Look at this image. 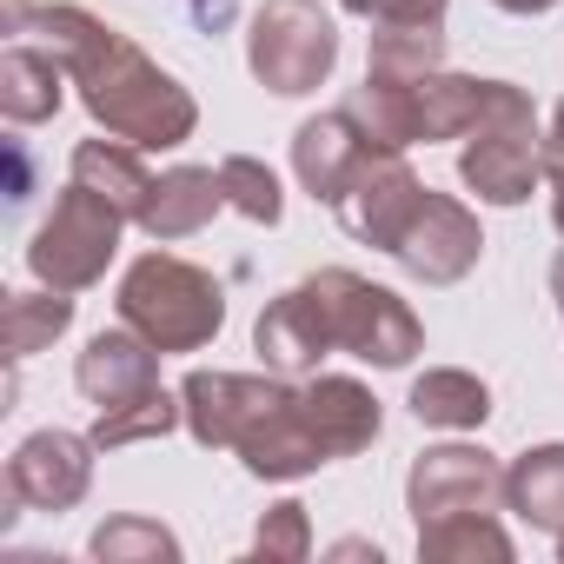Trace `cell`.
Segmentation results:
<instances>
[{"label": "cell", "instance_id": "5", "mask_svg": "<svg viewBox=\"0 0 564 564\" xmlns=\"http://www.w3.org/2000/svg\"><path fill=\"white\" fill-rule=\"evenodd\" d=\"M246 67L265 94L306 100L339 67V21L319 0H265L246 28Z\"/></svg>", "mask_w": 564, "mask_h": 564}, {"label": "cell", "instance_id": "26", "mask_svg": "<svg viewBox=\"0 0 564 564\" xmlns=\"http://www.w3.org/2000/svg\"><path fill=\"white\" fill-rule=\"evenodd\" d=\"M252 557H265V564H300V557H313V518H306L300 498H279V505L259 518Z\"/></svg>", "mask_w": 564, "mask_h": 564}, {"label": "cell", "instance_id": "30", "mask_svg": "<svg viewBox=\"0 0 564 564\" xmlns=\"http://www.w3.org/2000/svg\"><path fill=\"white\" fill-rule=\"evenodd\" d=\"M551 300H557V319H564V252L551 259Z\"/></svg>", "mask_w": 564, "mask_h": 564}, {"label": "cell", "instance_id": "23", "mask_svg": "<svg viewBox=\"0 0 564 564\" xmlns=\"http://www.w3.org/2000/svg\"><path fill=\"white\" fill-rule=\"evenodd\" d=\"M87 551H94L100 564H180V557H186V544H180L160 518H140V511L107 518V524L87 538Z\"/></svg>", "mask_w": 564, "mask_h": 564}, {"label": "cell", "instance_id": "17", "mask_svg": "<svg viewBox=\"0 0 564 564\" xmlns=\"http://www.w3.org/2000/svg\"><path fill=\"white\" fill-rule=\"evenodd\" d=\"M67 87H74V74H67V61H61L54 47H28V41H14L8 54H0V113H8L14 127H41V120H54L61 100H67Z\"/></svg>", "mask_w": 564, "mask_h": 564}, {"label": "cell", "instance_id": "1", "mask_svg": "<svg viewBox=\"0 0 564 564\" xmlns=\"http://www.w3.org/2000/svg\"><path fill=\"white\" fill-rule=\"evenodd\" d=\"M28 28L67 61L80 107L94 113L100 133L140 147V153H173L193 140L199 127V100L120 28H107L100 14L74 8V0H47V8H28ZM21 28V34H28Z\"/></svg>", "mask_w": 564, "mask_h": 564}, {"label": "cell", "instance_id": "21", "mask_svg": "<svg viewBox=\"0 0 564 564\" xmlns=\"http://www.w3.org/2000/svg\"><path fill=\"white\" fill-rule=\"evenodd\" d=\"M419 557L425 564H511L518 544L511 531L498 524V511H452V518H432L419 524Z\"/></svg>", "mask_w": 564, "mask_h": 564}, {"label": "cell", "instance_id": "29", "mask_svg": "<svg viewBox=\"0 0 564 564\" xmlns=\"http://www.w3.org/2000/svg\"><path fill=\"white\" fill-rule=\"evenodd\" d=\"M333 557H372V564H379L386 551H379V544H359V538H352V544H333Z\"/></svg>", "mask_w": 564, "mask_h": 564}, {"label": "cell", "instance_id": "2", "mask_svg": "<svg viewBox=\"0 0 564 564\" xmlns=\"http://www.w3.org/2000/svg\"><path fill=\"white\" fill-rule=\"evenodd\" d=\"M113 313H120V326H133L160 352H199L226 326V286L180 252H140L120 272Z\"/></svg>", "mask_w": 564, "mask_h": 564}, {"label": "cell", "instance_id": "33", "mask_svg": "<svg viewBox=\"0 0 564 564\" xmlns=\"http://www.w3.org/2000/svg\"><path fill=\"white\" fill-rule=\"evenodd\" d=\"M557 564H564V531H557Z\"/></svg>", "mask_w": 564, "mask_h": 564}, {"label": "cell", "instance_id": "9", "mask_svg": "<svg viewBox=\"0 0 564 564\" xmlns=\"http://www.w3.org/2000/svg\"><path fill=\"white\" fill-rule=\"evenodd\" d=\"M94 432H28L8 458V498L28 505V511H74L87 491H94Z\"/></svg>", "mask_w": 564, "mask_h": 564}, {"label": "cell", "instance_id": "25", "mask_svg": "<svg viewBox=\"0 0 564 564\" xmlns=\"http://www.w3.org/2000/svg\"><path fill=\"white\" fill-rule=\"evenodd\" d=\"M219 180H226V206L246 213L252 226H279L286 219V186H279V173L252 153H226L219 160Z\"/></svg>", "mask_w": 564, "mask_h": 564}, {"label": "cell", "instance_id": "22", "mask_svg": "<svg viewBox=\"0 0 564 564\" xmlns=\"http://www.w3.org/2000/svg\"><path fill=\"white\" fill-rule=\"evenodd\" d=\"M74 326V293L61 286H41V293H8V359H34L47 352L61 333Z\"/></svg>", "mask_w": 564, "mask_h": 564}, {"label": "cell", "instance_id": "32", "mask_svg": "<svg viewBox=\"0 0 564 564\" xmlns=\"http://www.w3.org/2000/svg\"><path fill=\"white\" fill-rule=\"evenodd\" d=\"M339 8H346V14H359V8H372V0H339ZM359 21H366V14H359Z\"/></svg>", "mask_w": 564, "mask_h": 564}, {"label": "cell", "instance_id": "16", "mask_svg": "<svg viewBox=\"0 0 564 564\" xmlns=\"http://www.w3.org/2000/svg\"><path fill=\"white\" fill-rule=\"evenodd\" d=\"M219 206H226V180H219V166H166V173L153 180L147 206H140V232L160 239V246H173V239L206 232Z\"/></svg>", "mask_w": 564, "mask_h": 564}, {"label": "cell", "instance_id": "12", "mask_svg": "<svg viewBox=\"0 0 564 564\" xmlns=\"http://www.w3.org/2000/svg\"><path fill=\"white\" fill-rule=\"evenodd\" d=\"M372 133H366V120L352 113V107H333V113H313V120H300V133H293V180L319 199V206H339V193L352 186V173L372 160Z\"/></svg>", "mask_w": 564, "mask_h": 564}, {"label": "cell", "instance_id": "10", "mask_svg": "<svg viewBox=\"0 0 564 564\" xmlns=\"http://www.w3.org/2000/svg\"><path fill=\"white\" fill-rule=\"evenodd\" d=\"M392 259L412 279H425V286H458V279L485 259V226H478V213L458 193H432L425 186V199H419L412 226L399 232Z\"/></svg>", "mask_w": 564, "mask_h": 564}, {"label": "cell", "instance_id": "8", "mask_svg": "<svg viewBox=\"0 0 564 564\" xmlns=\"http://www.w3.org/2000/svg\"><path fill=\"white\" fill-rule=\"evenodd\" d=\"M405 511H412V524H432L452 511H505V465L465 438L425 445L405 471Z\"/></svg>", "mask_w": 564, "mask_h": 564}, {"label": "cell", "instance_id": "31", "mask_svg": "<svg viewBox=\"0 0 564 564\" xmlns=\"http://www.w3.org/2000/svg\"><path fill=\"white\" fill-rule=\"evenodd\" d=\"M551 219H557V232H564V186L551 193Z\"/></svg>", "mask_w": 564, "mask_h": 564}, {"label": "cell", "instance_id": "3", "mask_svg": "<svg viewBox=\"0 0 564 564\" xmlns=\"http://www.w3.org/2000/svg\"><path fill=\"white\" fill-rule=\"evenodd\" d=\"M300 286L313 293L319 333H326L333 352H352V359H366V366H379V372H399V366H412V359L425 352L419 313H412L392 286H372L366 272H352V265H319L313 279H300Z\"/></svg>", "mask_w": 564, "mask_h": 564}, {"label": "cell", "instance_id": "28", "mask_svg": "<svg viewBox=\"0 0 564 564\" xmlns=\"http://www.w3.org/2000/svg\"><path fill=\"white\" fill-rule=\"evenodd\" d=\"M491 8H498V14H518V21H531V14H551L557 0H491Z\"/></svg>", "mask_w": 564, "mask_h": 564}, {"label": "cell", "instance_id": "15", "mask_svg": "<svg viewBox=\"0 0 564 564\" xmlns=\"http://www.w3.org/2000/svg\"><path fill=\"white\" fill-rule=\"evenodd\" d=\"M252 352L272 366V372H286V379H313L319 359L333 352L326 333H319V306L306 286H286L279 300H265L259 326H252Z\"/></svg>", "mask_w": 564, "mask_h": 564}, {"label": "cell", "instance_id": "4", "mask_svg": "<svg viewBox=\"0 0 564 564\" xmlns=\"http://www.w3.org/2000/svg\"><path fill=\"white\" fill-rule=\"evenodd\" d=\"M458 180L485 199V206H524L544 180V127L524 87L498 80L485 120L465 133L458 147Z\"/></svg>", "mask_w": 564, "mask_h": 564}, {"label": "cell", "instance_id": "7", "mask_svg": "<svg viewBox=\"0 0 564 564\" xmlns=\"http://www.w3.org/2000/svg\"><path fill=\"white\" fill-rule=\"evenodd\" d=\"M293 399V379L286 372H219V366H193L180 379V412H186V432L193 445L206 452H239V438Z\"/></svg>", "mask_w": 564, "mask_h": 564}, {"label": "cell", "instance_id": "6", "mask_svg": "<svg viewBox=\"0 0 564 564\" xmlns=\"http://www.w3.org/2000/svg\"><path fill=\"white\" fill-rule=\"evenodd\" d=\"M127 226H133V219H127L113 199H100L94 186L67 180V193L54 199V213H47V219L34 226V239H28V272L41 279V286L87 293V286H100V279H107V265H113Z\"/></svg>", "mask_w": 564, "mask_h": 564}, {"label": "cell", "instance_id": "27", "mask_svg": "<svg viewBox=\"0 0 564 564\" xmlns=\"http://www.w3.org/2000/svg\"><path fill=\"white\" fill-rule=\"evenodd\" d=\"M544 180L564 186V100H557V113H551V127H544Z\"/></svg>", "mask_w": 564, "mask_h": 564}, {"label": "cell", "instance_id": "11", "mask_svg": "<svg viewBox=\"0 0 564 564\" xmlns=\"http://www.w3.org/2000/svg\"><path fill=\"white\" fill-rule=\"evenodd\" d=\"M419 199H425V180L412 173V160L399 153V147H372V160L352 173V186L339 193V226L359 239V246H379V252H392L399 246V232L412 226V213H419Z\"/></svg>", "mask_w": 564, "mask_h": 564}, {"label": "cell", "instance_id": "24", "mask_svg": "<svg viewBox=\"0 0 564 564\" xmlns=\"http://www.w3.org/2000/svg\"><path fill=\"white\" fill-rule=\"evenodd\" d=\"M173 425H186L180 392L153 386L147 399H127V405L100 412V419H94V445H100V452H120V445H140V438H166Z\"/></svg>", "mask_w": 564, "mask_h": 564}, {"label": "cell", "instance_id": "14", "mask_svg": "<svg viewBox=\"0 0 564 564\" xmlns=\"http://www.w3.org/2000/svg\"><path fill=\"white\" fill-rule=\"evenodd\" d=\"M300 405H306V419H313L326 458H352V452L379 445V432H386V405H379L372 386H359L352 372H313V379L300 386Z\"/></svg>", "mask_w": 564, "mask_h": 564}, {"label": "cell", "instance_id": "13", "mask_svg": "<svg viewBox=\"0 0 564 564\" xmlns=\"http://www.w3.org/2000/svg\"><path fill=\"white\" fill-rule=\"evenodd\" d=\"M160 346H147L133 326H107V333H94L87 339V352L74 359V386H80V399L94 405V412H113V405H127V399H147L153 386H160Z\"/></svg>", "mask_w": 564, "mask_h": 564}, {"label": "cell", "instance_id": "19", "mask_svg": "<svg viewBox=\"0 0 564 564\" xmlns=\"http://www.w3.org/2000/svg\"><path fill=\"white\" fill-rule=\"evenodd\" d=\"M505 511H518L531 531H564V438L524 445L505 465Z\"/></svg>", "mask_w": 564, "mask_h": 564}, {"label": "cell", "instance_id": "18", "mask_svg": "<svg viewBox=\"0 0 564 564\" xmlns=\"http://www.w3.org/2000/svg\"><path fill=\"white\" fill-rule=\"evenodd\" d=\"M67 180H80V186H94L100 199H113L133 226H140V206H147V193H153V173H147L140 147H127V140H113V133L80 140L74 160H67Z\"/></svg>", "mask_w": 564, "mask_h": 564}, {"label": "cell", "instance_id": "20", "mask_svg": "<svg viewBox=\"0 0 564 564\" xmlns=\"http://www.w3.org/2000/svg\"><path fill=\"white\" fill-rule=\"evenodd\" d=\"M405 405H412V419L432 425V432H478V425L491 419V386H485L478 372H465V366H432V372L412 379Z\"/></svg>", "mask_w": 564, "mask_h": 564}]
</instances>
